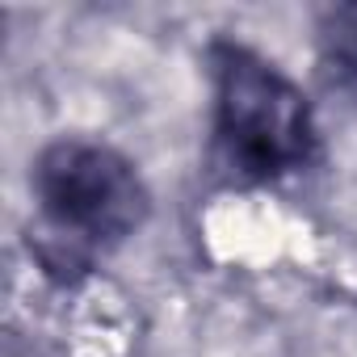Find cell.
Here are the masks:
<instances>
[{"mask_svg":"<svg viewBox=\"0 0 357 357\" xmlns=\"http://www.w3.org/2000/svg\"><path fill=\"white\" fill-rule=\"evenodd\" d=\"M30 194L38 202V227L30 236L43 269L72 278L93 265L97 252L130 240L151 211V194L139 168L101 139H55L30 168Z\"/></svg>","mask_w":357,"mask_h":357,"instance_id":"obj_1","label":"cell"},{"mask_svg":"<svg viewBox=\"0 0 357 357\" xmlns=\"http://www.w3.org/2000/svg\"><path fill=\"white\" fill-rule=\"evenodd\" d=\"M315 68L319 84L357 105V5H332L315 22Z\"/></svg>","mask_w":357,"mask_h":357,"instance_id":"obj_3","label":"cell"},{"mask_svg":"<svg viewBox=\"0 0 357 357\" xmlns=\"http://www.w3.org/2000/svg\"><path fill=\"white\" fill-rule=\"evenodd\" d=\"M211 68V160L231 185H273L307 168L319 147L303 89L261 51L219 38Z\"/></svg>","mask_w":357,"mask_h":357,"instance_id":"obj_2","label":"cell"}]
</instances>
